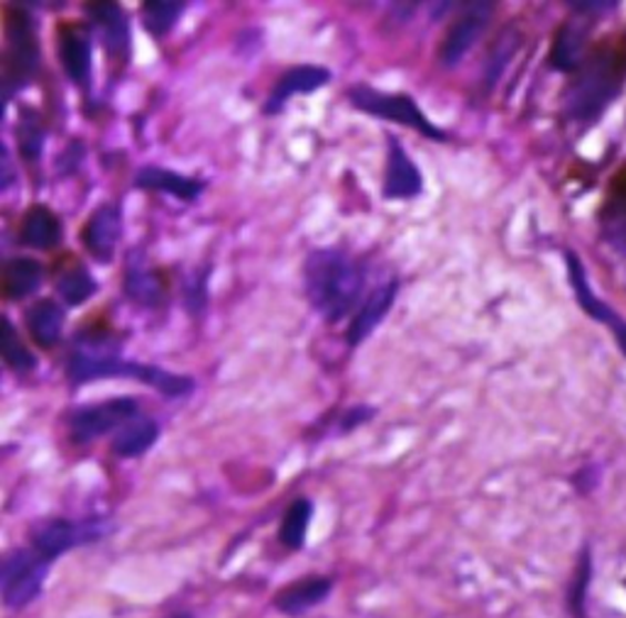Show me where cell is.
Here are the masks:
<instances>
[{
    "label": "cell",
    "mask_w": 626,
    "mask_h": 618,
    "mask_svg": "<svg viewBox=\"0 0 626 618\" xmlns=\"http://www.w3.org/2000/svg\"><path fill=\"white\" fill-rule=\"evenodd\" d=\"M52 563L44 560L32 548H18L3 557L0 565V597L6 609L20 611L28 609L32 601H38L47 585Z\"/></svg>",
    "instance_id": "3957f363"
},
{
    "label": "cell",
    "mask_w": 626,
    "mask_h": 618,
    "mask_svg": "<svg viewBox=\"0 0 626 618\" xmlns=\"http://www.w3.org/2000/svg\"><path fill=\"white\" fill-rule=\"evenodd\" d=\"M160 437V423L150 415H137L130 423H125L111 440V450L117 457H140L157 443Z\"/></svg>",
    "instance_id": "ffe728a7"
},
{
    "label": "cell",
    "mask_w": 626,
    "mask_h": 618,
    "mask_svg": "<svg viewBox=\"0 0 626 618\" xmlns=\"http://www.w3.org/2000/svg\"><path fill=\"white\" fill-rule=\"evenodd\" d=\"M57 293L66 306H81L86 303L93 293H96L99 284L91 277V271L81 265V261H72L57 275Z\"/></svg>",
    "instance_id": "d4e9b609"
},
{
    "label": "cell",
    "mask_w": 626,
    "mask_h": 618,
    "mask_svg": "<svg viewBox=\"0 0 626 618\" xmlns=\"http://www.w3.org/2000/svg\"><path fill=\"white\" fill-rule=\"evenodd\" d=\"M86 13L101 34L105 54L123 64L130 54V25L123 8L117 3H86Z\"/></svg>",
    "instance_id": "4fadbf2b"
},
{
    "label": "cell",
    "mask_w": 626,
    "mask_h": 618,
    "mask_svg": "<svg viewBox=\"0 0 626 618\" xmlns=\"http://www.w3.org/2000/svg\"><path fill=\"white\" fill-rule=\"evenodd\" d=\"M568 269H571V281H573L575 293H577V301H581V306L585 308L589 316L597 318L599 323H607L614 332H617V340L622 344V350L626 352V323H624V320L619 316H614L609 308L602 303L593 291H589L587 279H585V269L581 265V259H577L575 255H568Z\"/></svg>",
    "instance_id": "44dd1931"
},
{
    "label": "cell",
    "mask_w": 626,
    "mask_h": 618,
    "mask_svg": "<svg viewBox=\"0 0 626 618\" xmlns=\"http://www.w3.org/2000/svg\"><path fill=\"white\" fill-rule=\"evenodd\" d=\"M372 415H374V411L370 406H356L352 411H348L346 415H342V433H350L352 428H358L365 421H370Z\"/></svg>",
    "instance_id": "f546056e"
},
{
    "label": "cell",
    "mask_w": 626,
    "mask_h": 618,
    "mask_svg": "<svg viewBox=\"0 0 626 618\" xmlns=\"http://www.w3.org/2000/svg\"><path fill=\"white\" fill-rule=\"evenodd\" d=\"M184 10L186 3H176V0H152L143 6V25L155 38H164L182 20Z\"/></svg>",
    "instance_id": "484cf974"
},
{
    "label": "cell",
    "mask_w": 626,
    "mask_h": 618,
    "mask_svg": "<svg viewBox=\"0 0 626 618\" xmlns=\"http://www.w3.org/2000/svg\"><path fill=\"white\" fill-rule=\"evenodd\" d=\"M167 618H194L192 614H172V616H167Z\"/></svg>",
    "instance_id": "1f68e13d"
},
{
    "label": "cell",
    "mask_w": 626,
    "mask_h": 618,
    "mask_svg": "<svg viewBox=\"0 0 626 618\" xmlns=\"http://www.w3.org/2000/svg\"><path fill=\"white\" fill-rule=\"evenodd\" d=\"M57 56L62 62L66 79L74 86L91 89L93 69V30L86 22L64 20L57 25Z\"/></svg>",
    "instance_id": "ba28073f"
},
{
    "label": "cell",
    "mask_w": 626,
    "mask_h": 618,
    "mask_svg": "<svg viewBox=\"0 0 626 618\" xmlns=\"http://www.w3.org/2000/svg\"><path fill=\"white\" fill-rule=\"evenodd\" d=\"M348 99L360 113L382 117V121H389V123L413 127V130H419L423 137L445 140L441 130L421 113L419 103L411 96H404V93H382L372 86H352L348 91Z\"/></svg>",
    "instance_id": "5b68a950"
},
{
    "label": "cell",
    "mask_w": 626,
    "mask_h": 618,
    "mask_svg": "<svg viewBox=\"0 0 626 618\" xmlns=\"http://www.w3.org/2000/svg\"><path fill=\"white\" fill-rule=\"evenodd\" d=\"M304 289L314 311L328 323H338L360 301L365 277L340 249H316L306 257Z\"/></svg>",
    "instance_id": "6da1fadb"
},
{
    "label": "cell",
    "mask_w": 626,
    "mask_h": 618,
    "mask_svg": "<svg viewBox=\"0 0 626 618\" xmlns=\"http://www.w3.org/2000/svg\"><path fill=\"white\" fill-rule=\"evenodd\" d=\"M314 518V504L311 498H294L289 508L285 511V518H281L279 526V543L285 545L287 550H301L306 536H309V526Z\"/></svg>",
    "instance_id": "cb8c5ba5"
},
{
    "label": "cell",
    "mask_w": 626,
    "mask_h": 618,
    "mask_svg": "<svg viewBox=\"0 0 626 618\" xmlns=\"http://www.w3.org/2000/svg\"><path fill=\"white\" fill-rule=\"evenodd\" d=\"M6 40H8V54H6V81L8 86H22L38 69L40 59V44L38 34H34V22L28 10L22 8H8L6 10Z\"/></svg>",
    "instance_id": "52a82bcc"
},
{
    "label": "cell",
    "mask_w": 626,
    "mask_h": 618,
    "mask_svg": "<svg viewBox=\"0 0 626 618\" xmlns=\"http://www.w3.org/2000/svg\"><path fill=\"white\" fill-rule=\"evenodd\" d=\"M330 591H333V579L324 575H311L279 589L271 604L285 616H304L306 611L321 606L330 597Z\"/></svg>",
    "instance_id": "5bb4252c"
},
{
    "label": "cell",
    "mask_w": 626,
    "mask_h": 618,
    "mask_svg": "<svg viewBox=\"0 0 626 618\" xmlns=\"http://www.w3.org/2000/svg\"><path fill=\"white\" fill-rule=\"evenodd\" d=\"M113 526L105 518H84V521H69V518H52L44 521L40 526H34L30 533V548L40 553L44 560L54 563L57 557L72 553L76 548H84L91 543H101Z\"/></svg>",
    "instance_id": "277c9868"
},
{
    "label": "cell",
    "mask_w": 626,
    "mask_h": 618,
    "mask_svg": "<svg viewBox=\"0 0 626 618\" xmlns=\"http://www.w3.org/2000/svg\"><path fill=\"white\" fill-rule=\"evenodd\" d=\"M575 8H589V10H595V13H602V10L617 8V3H575Z\"/></svg>",
    "instance_id": "4dcf8cb0"
},
{
    "label": "cell",
    "mask_w": 626,
    "mask_h": 618,
    "mask_svg": "<svg viewBox=\"0 0 626 618\" xmlns=\"http://www.w3.org/2000/svg\"><path fill=\"white\" fill-rule=\"evenodd\" d=\"M587 50V28L581 22H565L551 47V64L561 71H575Z\"/></svg>",
    "instance_id": "603a6c76"
},
{
    "label": "cell",
    "mask_w": 626,
    "mask_h": 618,
    "mask_svg": "<svg viewBox=\"0 0 626 618\" xmlns=\"http://www.w3.org/2000/svg\"><path fill=\"white\" fill-rule=\"evenodd\" d=\"M135 186L145 188V192L170 194L179 200H196L204 192V184L192 179V176L162 169V166H143L135 176Z\"/></svg>",
    "instance_id": "d6986e66"
},
{
    "label": "cell",
    "mask_w": 626,
    "mask_h": 618,
    "mask_svg": "<svg viewBox=\"0 0 626 618\" xmlns=\"http://www.w3.org/2000/svg\"><path fill=\"white\" fill-rule=\"evenodd\" d=\"M330 81V71L324 66H294L281 74V79L275 83V91H271L269 101L265 103V113H279L281 105H285L291 96H301V93H314L318 89H324Z\"/></svg>",
    "instance_id": "9a60e30c"
},
{
    "label": "cell",
    "mask_w": 626,
    "mask_h": 618,
    "mask_svg": "<svg viewBox=\"0 0 626 618\" xmlns=\"http://www.w3.org/2000/svg\"><path fill=\"white\" fill-rule=\"evenodd\" d=\"M123 287L127 299H133L137 306L157 308L167 301V281L150 265L145 253H140V249H133L125 259Z\"/></svg>",
    "instance_id": "30bf717a"
},
{
    "label": "cell",
    "mask_w": 626,
    "mask_h": 618,
    "mask_svg": "<svg viewBox=\"0 0 626 618\" xmlns=\"http://www.w3.org/2000/svg\"><path fill=\"white\" fill-rule=\"evenodd\" d=\"M123 235V210L115 204H105L89 216L84 225V245L93 259L109 265L115 255V245Z\"/></svg>",
    "instance_id": "7c38bea8"
},
{
    "label": "cell",
    "mask_w": 626,
    "mask_h": 618,
    "mask_svg": "<svg viewBox=\"0 0 626 618\" xmlns=\"http://www.w3.org/2000/svg\"><path fill=\"white\" fill-rule=\"evenodd\" d=\"M42 287V265L32 257H13L3 267L6 299H28Z\"/></svg>",
    "instance_id": "7402d4cb"
},
{
    "label": "cell",
    "mask_w": 626,
    "mask_h": 618,
    "mask_svg": "<svg viewBox=\"0 0 626 618\" xmlns=\"http://www.w3.org/2000/svg\"><path fill=\"white\" fill-rule=\"evenodd\" d=\"M492 13H494L492 3H470L463 13L453 20V25L448 28L439 47V59L445 69L458 66L460 59L468 54V50L475 47V42L482 38L484 28H488V22L492 20Z\"/></svg>",
    "instance_id": "9c48e42d"
},
{
    "label": "cell",
    "mask_w": 626,
    "mask_h": 618,
    "mask_svg": "<svg viewBox=\"0 0 626 618\" xmlns=\"http://www.w3.org/2000/svg\"><path fill=\"white\" fill-rule=\"evenodd\" d=\"M387 169H384V188L382 194L387 200H409L423 192V179L419 166L401 147L394 135H387Z\"/></svg>",
    "instance_id": "8fae6325"
},
{
    "label": "cell",
    "mask_w": 626,
    "mask_h": 618,
    "mask_svg": "<svg viewBox=\"0 0 626 618\" xmlns=\"http://www.w3.org/2000/svg\"><path fill=\"white\" fill-rule=\"evenodd\" d=\"M626 74V47L605 42L577 71L568 93V111L577 121H589L607 109L617 96Z\"/></svg>",
    "instance_id": "7a4b0ae2"
},
{
    "label": "cell",
    "mask_w": 626,
    "mask_h": 618,
    "mask_svg": "<svg viewBox=\"0 0 626 618\" xmlns=\"http://www.w3.org/2000/svg\"><path fill=\"white\" fill-rule=\"evenodd\" d=\"M3 360L8 362L10 370L18 374L32 372L34 364H38L32 358V352L25 348V342L20 340V332L8 318L3 320Z\"/></svg>",
    "instance_id": "83f0119b"
},
{
    "label": "cell",
    "mask_w": 626,
    "mask_h": 618,
    "mask_svg": "<svg viewBox=\"0 0 626 618\" xmlns=\"http://www.w3.org/2000/svg\"><path fill=\"white\" fill-rule=\"evenodd\" d=\"M605 228L614 243L626 240V174L614 182V200L605 210Z\"/></svg>",
    "instance_id": "f1b7e54d"
},
{
    "label": "cell",
    "mask_w": 626,
    "mask_h": 618,
    "mask_svg": "<svg viewBox=\"0 0 626 618\" xmlns=\"http://www.w3.org/2000/svg\"><path fill=\"white\" fill-rule=\"evenodd\" d=\"M64 308L52 299L34 301L25 313V326L30 338L40 344V348L50 350L62 340L64 332Z\"/></svg>",
    "instance_id": "ac0fdd59"
},
{
    "label": "cell",
    "mask_w": 626,
    "mask_h": 618,
    "mask_svg": "<svg viewBox=\"0 0 626 618\" xmlns=\"http://www.w3.org/2000/svg\"><path fill=\"white\" fill-rule=\"evenodd\" d=\"M18 145H20V154L28 162H38L42 157V147H44V125L42 117L34 113L32 109H22L20 111V121H18Z\"/></svg>",
    "instance_id": "4316f807"
},
{
    "label": "cell",
    "mask_w": 626,
    "mask_h": 618,
    "mask_svg": "<svg viewBox=\"0 0 626 618\" xmlns=\"http://www.w3.org/2000/svg\"><path fill=\"white\" fill-rule=\"evenodd\" d=\"M140 415V403L133 396H115L91 406H81L69 419V435L76 445L93 443L109 433H117L125 423Z\"/></svg>",
    "instance_id": "8992f818"
},
{
    "label": "cell",
    "mask_w": 626,
    "mask_h": 618,
    "mask_svg": "<svg viewBox=\"0 0 626 618\" xmlns=\"http://www.w3.org/2000/svg\"><path fill=\"white\" fill-rule=\"evenodd\" d=\"M397 291H399V284L392 279V281L382 284L380 289H374L368 296V301L360 306V311L356 313V318H352V323L348 328V344H350V348H356V344H360L365 338L372 336L377 326H380L382 320L387 318V313L392 311Z\"/></svg>",
    "instance_id": "2e32d148"
},
{
    "label": "cell",
    "mask_w": 626,
    "mask_h": 618,
    "mask_svg": "<svg viewBox=\"0 0 626 618\" xmlns=\"http://www.w3.org/2000/svg\"><path fill=\"white\" fill-rule=\"evenodd\" d=\"M64 230L62 220H59L52 208L42 204H34L25 210V216L20 220V243L32 249H54L62 243Z\"/></svg>",
    "instance_id": "e0dca14e"
}]
</instances>
